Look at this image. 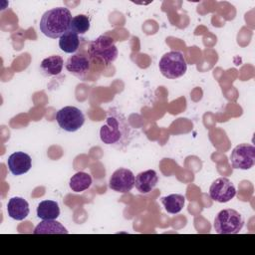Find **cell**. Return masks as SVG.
Wrapping results in <instances>:
<instances>
[{
    "label": "cell",
    "instance_id": "1",
    "mask_svg": "<svg viewBox=\"0 0 255 255\" xmlns=\"http://www.w3.org/2000/svg\"><path fill=\"white\" fill-rule=\"evenodd\" d=\"M132 136V128L126 116L116 108L110 109L100 129L102 142L117 149H124L130 143Z\"/></svg>",
    "mask_w": 255,
    "mask_h": 255
},
{
    "label": "cell",
    "instance_id": "3",
    "mask_svg": "<svg viewBox=\"0 0 255 255\" xmlns=\"http://www.w3.org/2000/svg\"><path fill=\"white\" fill-rule=\"evenodd\" d=\"M118 48L112 37L101 35L93 40L88 48V56L90 61L109 66L118 58Z\"/></svg>",
    "mask_w": 255,
    "mask_h": 255
},
{
    "label": "cell",
    "instance_id": "12",
    "mask_svg": "<svg viewBox=\"0 0 255 255\" xmlns=\"http://www.w3.org/2000/svg\"><path fill=\"white\" fill-rule=\"evenodd\" d=\"M158 182V176L155 170L147 169L145 171L139 172L135 176L134 186L135 188L143 194L151 192Z\"/></svg>",
    "mask_w": 255,
    "mask_h": 255
},
{
    "label": "cell",
    "instance_id": "19",
    "mask_svg": "<svg viewBox=\"0 0 255 255\" xmlns=\"http://www.w3.org/2000/svg\"><path fill=\"white\" fill-rule=\"evenodd\" d=\"M92 184V176L84 171H79L75 173L69 181V186L74 192H83L90 188Z\"/></svg>",
    "mask_w": 255,
    "mask_h": 255
},
{
    "label": "cell",
    "instance_id": "17",
    "mask_svg": "<svg viewBox=\"0 0 255 255\" xmlns=\"http://www.w3.org/2000/svg\"><path fill=\"white\" fill-rule=\"evenodd\" d=\"M161 203L165 209V211L169 214H177L179 213L184 206L185 197L181 194L173 193L161 198Z\"/></svg>",
    "mask_w": 255,
    "mask_h": 255
},
{
    "label": "cell",
    "instance_id": "4",
    "mask_svg": "<svg viewBox=\"0 0 255 255\" xmlns=\"http://www.w3.org/2000/svg\"><path fill=\"white\" fill-rule=\"evenodd\" d=\"M244 226V218L238 211L227 208L219 211L214 218L213 227L218 234H237Z\"/></svg>",
    "mask_w": 255,
    "mask_h": 255
},
{
    "label": "cell",
    "instance_id": "10",
    "mask_svg": "<svg viewBox=\"0 0 255 255\" xmlns=\"http://www.w3.org/2000/svg\"><path fill=\"white\" fill-rule=\"evenodd\" d=\"M7 164L12 174L21 175L30 170L32 167V159L28 153L23 151H16L8 157Z\"/></svg>",
    "mask_w": 255,
    "mask_h": 255
},
{
    "label": "cell",
    "instance_id": "9",
    "mask_svg": "<svg viewBox=\"0 0 255 255\" xmlns=\"http://www.w3.org/2000/svg\"><path fill=\"white\" fill-rule=\"evenodd\" d=\"M134 181L135 177L132 171L130 169L121 167L112 173L109 180V186L114 191L128 193L133 188Z\"/></svg>",
    "mask_w": 255,
    "mask_h": 255
},
{
    "label": "cell",
    "instance_id": "7",
    "mask_svg": "<svg viewBox=\"0 0 255 255\" xmlns=\"http://www.w3.org/2000/svg\"><path fill=\"white\" fill-rule=\"evenodd\" d=\"M230 163L235 169L247 170L255 163V147L250 143H240L231 151Z\"/></svg>",
    "mask_w": 255,
    "mask_h": 255
},
{
    "label": "cell",
    "instance_id": "5",
    "mask_svg": "<svg viewBox=\"0 0 255 255\" xmlns=\"http://www.w3.org/2000/svg\"><path fill=\"white\" fill-rule=\"evenodd\" d=\"M161 75L167 79H177L183 76L187 70V63L182 53L170 51L165 53L158 63Z\"/></svg>",
    "mask_w": 255,
    "mask_h": 255
},
{
    "label": "cell",
    "instance_id": "16",
    "mask_svg": "<svg viewBox=\"0 0 255 255\" xmlns=\"http://www.w3.org/2000/svg\"><path fill=\"white\" fill-rule=\"evenodd\" d=\"M34 234H68L69 231L56 219L43 220L33 231Z\"/></svg>",
    "mask_w": 255,
    "mask_h": 255
},
{
    "label": "cell",
    "instance_id": "8",
    "mask_svg": "<svg viewBox=\"0 0 255 255\" xmlns=\"http://www.w3.org/2000/svg\"><path fill=\"white\" fill-rule=\"evenodd\" d=\"M236 195V188L233 182L227 177H219L215 179L209 187V196L212 200L226 203L234 198Z\"/></svg>",
    "mask_w": 255,
    "mask_h": 255
},
{
    "label": "cell",
    "instance_id": "15",
    "mask_svg": "<svg viewBox=\"0 0 255 255\" xmlns=\"http://www.w3.org/2000/svg\"><path fill=\"white\" fill-rule=\"evenodd\" d=\"M37 216L42 220L57 219L60 216V207L57 201L43 200L38 204Z\"/></svg>",
    "mask_w": 255,
    "mask_h": 255
},
{
    "label": "cell",
    "instance_id": "14",
    "mask_svg": "<svg viewBox=\"0 0 255 255\" xmlns=\"http://www.w3.org/2000/svg\"><path fill=\"white\" fill-rule=\"evenodd\" d=\"M64 66V60L59 55H53L48 58H45L41 64L40 69L44 76L52 77L57 76L62 72Z\"/></svg>",
    "mask_w": 255,
    "mask_h": 255
},
{
    "label": "cell",
    "instance_id": "20",
    "mask_svg": "<svg viewBox=\"0 0 255 255\" xmlns=\"http://www.w3.org/2000/svg\"><path fill=\"white\" fill-rule=\"evenodd\" d=\"M90 26L91 24L89 17L87 15L80 14L72 18L69 30L78 35H83L90 30Z\"/></svg>",
    "mask_w": 255,
    "mask_h": 255
},
{
    "label": "cell",
    "instance_id": "13",
    "mask_svg": "<svg viewBox=\"0 0 255 255\" xmlns=\"http://www.w3.org/2000/svg\"><path fill=\"white\" fill-rule=\"evenodd\" d=\"M30 212L29 203L22 197H12L7 203V213L14 220H24Z\"/></svg>",
    "mask_w": 255,
    "mask_h": 255
},
{
    "label": "cell",
    "instance_id": "18",
    "mask_svg": "<svg viewBox=\"0 0 255 255\" xmlns=\"http://www.w3.org/2000/svg\"><path fill=\"white\" fill-rule=\"evenodd\" d=\"M59 47L63 52L68 54H73L77 52L80 47L79 35L70 30L67 31L59 38Z\"/></svg>",
    "mask_w": 255,
    "mask_h": 255
},
{
    "label": "cell",
    "instance_id": "6",
    "mask_svg": "<svg viewBox=\"0 0 255 255\" xmlns=\"http://www.w3.org/2000/svg\"><path fill=\"white\" fill-rule=\"evenodd\" d=\"M56 121L62 129L74 132L80 129L85 124V116L77 107L67 106L57 112Z\"/></svg>",
    "mask_w": 255,
    "mask_h": 255
},
{
    "label": "cell",
    "instance_id": "11",
    "mask_svg": "<svg viewBox=\"0 0 255 255\" xmlns=\"http://www.w3.org/2000/svg\"><path fill=\"white\" fill-rule=\"evenodd\" d=\"M65 67L72 75L83 79L91 69V61L83 54H75L67 60Z\"/></svg>",
    "mask_w": 255,
    "mask_h": 255
},
{
    "label": "cell",
    "instance_id": "2",
    "mask_svg": "<svg viewBox=\"0 0 255 255\" xmlns=\"http://www.w3.org/2000/svg\"><path fill=\"white\" fill-rule=\"evenodd\" d=\"M72 18V14L68 8L56 7L43 14L39 27L45 36L57 39L69 31Z\"/></svg>",
    "mask_w": 255,
    "mask_h": 255
}]
</instances>
